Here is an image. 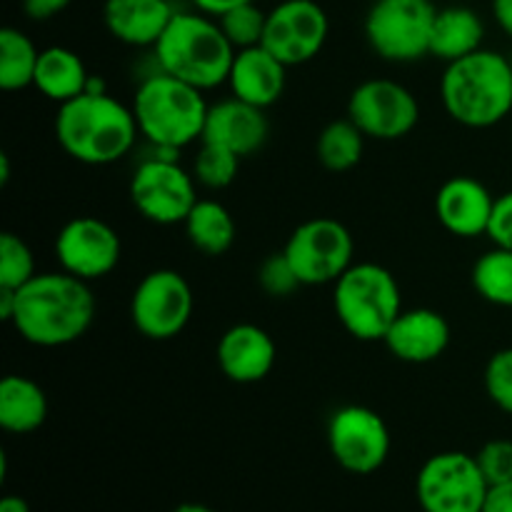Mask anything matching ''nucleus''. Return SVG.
Returning a JSON list of instances; mask_svg holds the SVG:
<instances>
[{"label":"nucleus","instance_id":"f257e3e1","mask_svg":"<svg viewBox=\"0 0 512 512\" xmlns=\"http://www.w3.org/2000/svg\"><path fill=\"white\" fill-rule=\"evenodd\" d=\"M95 320V295L85 280L65 273H38L15 290V333L38 348H63L90 330Z\"/></svg>","mask_w":512,"mask_h":512},{"label":"nucleus","instance_id":"f03ea898","mask_svg":"<svg viewBox=\"0 0 512 512\" xmlns=\"http://www.w3.org/2000/svg\"><path fill=\"white\" fill-rule=\"evenodd\" d=\"M140 130L133 108L108 93H83L68 100L55 115L60 148L83 165L118 163L133 150Z\"/></svg>","mask_w":512,"mask_h":512},{"label":"nucleus","instance_id":"7ed1b4c3","mask_svg":"<svg viewBox=\"0 0 512 512\" xmlns=\"http://www.w3.org/2000/svg\"><path fill=\"white\" fill-rule=\"evenodd\" d=\"M445 113L463 128L485 130L512 115V68L508 55L475 50L445 65L440 78Z\"/></svg>","mask_w":512,"mask_h":512},{"label":"nucleus","instance_id":"20e7f679","mask_svg":"<svg viewBox=\"0 0 512 512\" xmlns=\"http://www.w3.org/2000/svg\"><path fill=\"white\" fill-rule=\"evenodd\" d=\"M153 50L163 73L203 93L228 83L235 58V48L218 20L200 13H175Z\"/></svg>","mask_w":512,"mask_h":512},{"label":"nucleus","instance_id":"39448f33","mask_svg":"<svg viewBox=\"0 0 512 512\" xmlns=\"http://www.w3.org/2000/svg\"><path fill=\"white\" fill-rule=\"evenodd\" d=\"M130 108L140 135L153 148L183 150L203 140L210 105L205 103L203 90L158 70L138 85Z\"/></svg>","mask_w":512,"mask_h":512},{"label":"nucleus","instance_id":"423d86ee","mask_svg":"<svg viewBox=\"0 0 512 512\" xmlns=\"http://www.w3.org/2000/svg\"><path fill=\"white\" fill-rule=\"evenodd\" d=\"M333 285L335 315L355 340L378 343L403 313L398 280L383 265L353 263Z\"/></svg>","mask_w":512,"mask_h":512},{"label":"nucleus","instance_id":"0eeeda50","mask_svg":"<svg viewBox=\"0 0 512 512\" xmlns=\"http://www.w3.org/2000/svg\"><path fill=\"white\" fill-rule=\"evenodd\" d=\"M435 15L433 0H375L365 15V38L388 63H415L430 55Z\"/></svg>","mask_w":512,"mask_h":512},{"label":"nucleus","instance_id":"6e6552de","mask_svg":"<svg viewBox=\"0 0 512 512\" xmlns=\"http://www.w3.org/2000/svg\"><path fill=\"white\" fill-rule=\"evenodd\" d=\"M490 485L475 455L448 450L423 463L415 498L423 512H483Z\"/></svg>","mask_w":512,"mask_h":512},{"label":"nucleus","instance_id":"1a4fd4ad","mask_svg":"<svg viewBox=\"0 0 512 512\" xmlns=\"http://www.w3.org/2000/svg\"><path fill=\"white\" fill-rule=\"evenodd\" d=\"M130 200L155 225H180L198 203V183L178 158L150 155L130 178Z\"/></svg>","mask_w":512,"mask_h":512},{"label":"nucleus","instance_id":"9d476101","mask_svg":"<svg viewBox=\"0 0 512 512\" xmlns=\"http://www.w3.org/2000/svg\"><path fill=\"white\" fill-rule=\"evenodd\" d=\"M283 253L300 283L328 285L353 265L355 243L340 220L310 218L290 233Z\"/></svg>","mask_w":512,"mask_h":512},{"label":"nucleus","instance_id":"9b49d317","mask_svg":"<svg viewBox=\"0 0 512 512\" xmlns=\"http://www.w3.org/2000/svg\"><path fill=\"white\" fill-rule=\"evenodd\" d=\"M193 288L178 270L160 268L145 275L130 298V320L148 340H173L193 318Z\"/></svg>","mask_w":512,"mask_h":512},{"label":"nucleus","instance_id":"f8f14e48","mask_svg":"<svg viewBox=\"0 0 512 512\" xmlns=\"http://www.w3.org/2000/svg\"><path fill=\"white\" fill-rule=\"evenodd\" d=\"M328 448L343 470L373 475L390 455V430L375 410L365 405H343L328 420Z\"/></svg>","mask_w":512,"mask_h":512},{"label":"nucleus","instance_id":"ddd939ff","mask_svg":"<svg viewBox=\"0 0 512 512\" xmlns=\"http://www.w3.org/2000/svg\"><path fill=\"white\" fill-rule=\"evenodd\" d=\"M348 118L370 140H400L420 123V103L403 83L373 78L350 93Z\"/></svg>","mask_w":512,"mask_h":512},{"label":"nucleus","instance_id":"4468645a","mask_svg":"<svg viewBox=\"0 0 512 512\" xmlns=\"http://www.w3.org/2000/svg\"><path fill=\"white\" fill-rule=\"evenodd\" d=\"M330 35L328 13L315 0H283L268 13L263 48L288 68L310 63Z\"/></svg>","mask_w":512,"mask_h":512},{"label":"nucleus","instance_id":"2eb2a0df","mask_svg":"<svg viewBox=\"0 0 512 512\" xmlns=\"http://www.w3.org/2000/svg\"><path fill=\"white\" fill-rule=\"evenodd\" d=\"M123 255V243L113 225L93 215L68 220L55 235V258L60 270L93 283L113 273Z\"/></svg>","mask_w":512,"mask_h":512},{"label":"nucleus","instance_id":"dca6fc26","mask_svg":"<svg viewBox=\"0 0 512 512\" xmlns=\"http://www.w3.org/2000/svg\"><path fill=\"white\" fill-rule=\"evenodd\" d=\"M495 198L485 183L470 175H455L440 185L435 195V215L448 233L458 238L488 235Z\"/></svg>","mask_w":512,"mask_h":512},{"label":"nucleus","instance_id":"f3484780","mask_svg":"<svg viewBox=\"0 0 512 512\" xmlns=\"http://www.w3.org/2000/svg\"><path fill=\"white\" fill-rule=\"evenodd\" d=\"M383 343L403 363H433L448 350L450 325L445 315L433 308L403 310L385 333Z\"/></svg>","mask_w":512,"mask_h":512},{"label":"nucleus","instance_id":"a211bd4d","mask_svg":"<svg viewBox=\"0 0 512 512\" xmlns=\"http://www.w3.org/2000/svg\"><path fill=\"white\" fill-rule=\"evenodd\" d=\"M215 355L225 378L238 385H253L268 378L275 368L278 350L268 330L253 323H240L225 330Z\"/></svg>","mask_w":512,"mask_h":512},{"label":"nucleus","instance_id":"6ab92c4d","mask_svg":"<svg viewBox=\"0 0 512 512\" xmlns=\"http://www.w3.org/2000/svg\"><path fill=\"white\" fill-rule=\"evenodd\" d=\"M285 80H288V65L280 63L268 48L255 45V48L235 50L225 85L233 98L265 110L283 98Z\"/></svg>","mask_w":512,"mask_h":512},{"label":"nucleus","instance_id":"aec40b11","mask_svg":"<svg viewBox=\"0 0 512 512\" xmlns=\"http://www.w3.org/2000/svg\"><path fill=\"white\" fill-rule=\"evenodd\" d=\"M268 135L270 125L263 108H255L238 98L210 105L203 130V140L208 143H218L240 158H248L263 148Z\"/></svg>","mask_w":512,"mask_h":512},{"label":"nucleus","instance_id":"412c9836","mask_svg":"<svg viewBox=\"0 0 512 512\" xmlns=\"http://www.w3.org/2000/svg\"><path fill=\"white\" fill-rule=\"evenodd\" d=\"M168 0H105V28L115 40L133 48H148L160 40L173 20Z\"/></svg>","mask_w":512,"mask_h":512},{"label":"nucleus","instance_id":"4be33fe9","mask_svg":"<svg viewBox=\"0 0 512 512\" xmlns=\"http://www.w3.org/2000/svg\"><path fill=\"white\" fill-rule=\"evenodd\" d=\"M48 420V395L25 375H5L0 383V428L13 435H28Z\"/></svg>","mask_w":512,"mask_h":512},{"label":"nucleus","instance_id":"5701e85b","mask_svg":"<svg viewBox=\"0 0 512 512\" xmlns=\"http://www.w3.org/2000/svg\"><path fill=\"white\" fill-rule=\"evenodd\" d=\"M485 23L473 8L465 5H450V8L438 10L430 35V55L433 58L453 63V60L465 58L483 48Z\"/></svg>","mask_w":512,"mask_h":512},{"label":"nucleus","instance_id":"b1692460","mask_svg":"<svg viewBox=\"0 0 512 512\" xmlns=\"http://www.w3.org/2000/svg\"><path fill=\"white\" fill-rule=\"evenodd\" d=\"M90 73L85 68L83 58L75 50L53 45V48L40 50L38 68H35L33 85L53 103L63 105L68 100L78 98L88 88Z\"/></svg>","mask_w":512,"mask_h":512},{"label":"nucleus","instance_id":"393cba45","mask_svg":"<svg viewBox=\"0 0 512 512\" xmlns=\"http://www.w3.org/2000/svg\"><path fill=\"white\" fill-rule=\"evenodd\" d=\"M185 235L195 250L205 255H225L235 243V220L230 210L218 200L200 198L185 218Z\"/></svg>","mask_w":512,"mask_h":512},{"label":"nucleus","instance_id":"a878e982","mask_svg":"<svg viewBox=\"0 0 512 512\" xmlns=\"http://www.w3.org/2000/svg\"><path fill=\"white\" fill-rule=\"evenodd\" d=\"M365 150V135L350 118L333 120L325 125L315 143V155L320 165L330 173H345L360 163Z\"/></svg>","mask_w":512,"mask_h":512},{"label":"nucleus","instance_id":"bb28decb","mask_svg":"<svg viewBox=\"0 0 512 512\" xmlns=\"http://www.w3.org/2000/svg\"><path fill=\"white\" fill-rule=\"evenodd\" d=\"M40 50L18 28L0 30V88L13 93L33 85Z\"/></svg>","mask_w":512,"mask_h":512},{"label":"nucleus","instance_id":"cd10ccee","mask_svg":"<svg viewBox=\"0 0 512 512\" xmlns=\"http://www.w3.org/2000/svg\"><path fill=\"white\" fill-rule=\"evenodd\" d=\"M473 288L485 303L498 308H512V250L498 248L480 255L473 265Z\"/></svg>","mask_w":512,"mask_h":512},{"label":"nucleus","instance_id":"c85d7f7f","mask_svg":"<svg viewBox=\"0 0 512 512\" xmlns=\"http://www.w3.org/2000/svg\"><path fill=\"white\" fill-rule=\"evenodd\" d=\"M240 160L243 158L235 155L233 150L203 140V145H200L198 155H195L193 160L195 183L203 185V188L208 190H225L235 178H238Z\"/></svg>","mask_w":512,"mask_h":512},{"label":"nucleus","instance_id":"c756f323","mask_svg":"<svg viewBox=\"0 0 512 512\" xmlns=\"http://www.w3.org/2000/svg\"><path fill=\"white\" fill-rule=\"evenodd\" d=\"M218 23L220 28H223L225 38L230 40V45H233L235 50H245L263 43L268 13L260 10L258 5H255V0H250V3L235 5L228 13L220 15Z\"/></svg>","mask_w":512,"mask_h":512},{"label":"nucleus","instance_id":"7c9ffc66","mask_svg":"<svg viewBox=\"0 0 512 512\" xmlns=\"http://www.w3.org/2000/svg\"><path fill=\"white\" fill-rule=\"evenodd\" d=\"M35 258L20 235H0V288L18 290L35 278Z\"/></svg>","mask_w":512,"mask_h":512},{"label":"nucleus","instance_id":"2f4dec72","mask_svg":"<svg viewBox=\"0 0 512 512\" xmlns=\"http://www.w3.org/2000/svg\"><path fill=\"white\" fill-rule=\"evenodd\" d=\"M485 390H488V398L503 413L512 415V348L498 350L488 360V365H485Z\"/></svg>","mask_w":512,"mask_h":512},{"label":"nucleus","instance_id":"473e14b6","mask_svg":"<svg viewBox=\"0 0 512 512\" xmlns=\"http://www.w3.org/2000/svg\"><path fill=\"white\" fill-rule=\"evenodd\" d=\"M258 283L270 298H288V295H293L295 290L303 285L298 280V275H295L290 260L285 258L283 250L268 255V258L263 260V265H260L258 270Z\"/></svg>","mask_w":512,"mask_h":512},{"label":"nucleus","instance_id":"72a5a7b5","mask_svg":"<svg viewBox=\"0 0 512 512\" xmlns=\"http://www.w3.org/2000/svg\"><path fill=\"white\" fill-rule=\"evenodd\" d=\"M475 460H478L480 470H483L490 488H493V485L510 483L512 480V440H488V443L475 453Z\"/></svg>","mask_w":512,"mask_h":512},{"label":"nucleus","instance_id":"f704fd0d","mask_svg":"<svg viewBox=\"0 0 512 512\" xmlns=\"http://www.w3.org/2000/svg\"><path fill=\"white\" fill-rule=\"evenodd\" d=\"M488 238L498 248L512 250V190L503 193L500 198H495L493 218H490L488 225Z\"/></svg>","mask_w":512,"mask_h":512},{"label":"nucleus","instance_id":"c9c22d12","mask_svg":"<svg viewBox=\"0 0 512 512\" xmlns=\"http://www.w3.org/2000/svg\"><path fill=\"white\" fill-rule=\"evenodd\" d=\"M73 0H23V10L30 20H50L63 13Z\"/></svg>","mask_w":512,"mask_h":512},{"label":"nucleus","instance_id":"e433bc0d","mask_svg":"<svg viewBox=\"0 0 512 512\" xmlns=\"http://www.w3.org/2000/svg\"><path fill=\"white\" fill-rule=\"evenodd\" d=\"M483 512H512V480L490 488Z\"/></svg>","mask_w":512,"mask_h":512},{"label":"nucleus","instance_id":"4c0bfd02","mask_svg":"<svg viewBox=\"0 0 512 512\" xmlns=\"http://www.w3.org/2000/svg\"><path fill=\"white\" fill-rule=\"evenodd\" d=\"M243 3H250V0H193V5L200 10V13L215 15V18H220V15L228 13L230 8Z\"/></svg>","mask_w":512,"mask_h":512},{"label":"nucleus","instance_id":"58836bf2","mask_svg":"<svg viewBox=\"0 0 512 512\" xmlns=\"http://www.w3.org/2000/svg\"><path fill=\"white\" fill-rule=\"evenodd\" d=\"M493 18L508 38H512V0H493Z\"/></svg>","mask_w":512,"mask_h":512},{"label":"nucleus","instance_id":"ea45409f","mask_svg":"<svg viewBox=\"0 0 512 512\" xmlns=\"http://www.w3.org/2000/svg\"><path fill=\"white\" fill-rule=\"evenodd\" d=\"M0 512H30L28 500L20 498V495H5L0 500Z\"/></svg>","mask_w":512,"mask_h":512},{"label":"nucleus","instance_id":"a19ab883","mask_svg":"<svg viewBox=\"0 0 512 512\" xmlns=\"http://www.w3.org/2000/svg\"><path fill=\"white\" fill-rule=\"evenodd\" d=\"M173 512H215V510L208 508V505H203V503H183V505H178Z\"/></svg>","mask_w":512,"mask_h":512},{"label":"nucleus","instance_id":"79ce46f5","mask_svg":"<svg viewBox=\"0 0 512 512\" xmlns=\"http://www.w3.org/2000/svg\"><path fill=\"white\" fill-rule=\"evenodd\" d=\"M10 180V158L8 155H0V185H8Z\"/></svg>","mask_w":512,"mask_h":512},{"label":"nucleus","instance_id":"37998d69","mask_svg":"<svg viewBox=\"0 0 512 512\" xmlns=\"http://www.w3.org/2000/svg\"><path fill=\"white\" fill-rule=\"evenodd\" d=\"M508 60H510V68H512V50L508 53Z\"/></svg>","mask_w":512,"mask_h":512}]
</instances>
